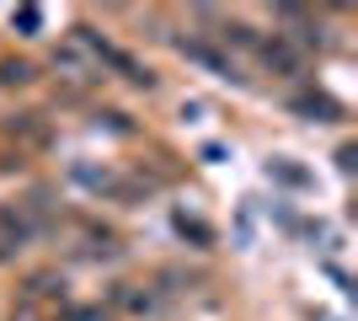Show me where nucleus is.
Here are the masks:
<instances>
[{
	"mask_svg": "<svg viewBox=\"0 0 358 321\" xmlns=\"http://www.w3.org/2000/svg\"><path fill=\"white\" fill-rule=\"evenodd\" d=\"M262 59H268L273 70H299V54L289 43H268V48H262Z\"/></svg>",
	"mask_w": 358,
	"mask_h": 321,
	"instance_id": "nucleus-1",
	"label": "nucleus"
},
{
	"mask_svg": "<svg viewBox=\"0 0 358 321\" xmlns=\"http://www.w3.org/2000/svg\"><path fill=\"white\" fill-rule=\"evenodd\" d=\"M299 113H315V118H321V123H327V118H337V102H327V97H299Z\"/></svg>",
	"mask_w": 358,
	"mask_h": 321,
	"instance_id": "nucleus-2",
	"label": "nucleus"
},
{
	"mask_svg": "<svg viewBox=\"0 0 358 321\" xmlns=\"http://www.w3.org/2000/svg\"><path fill=\"white\" fill-rule=\"evenodd\" d=\"M273 171H278V177H284V183L305 187V171H299V166H284V161H273Z\"/></svg>",
	"mask_w": 358,
	"mask_h": 321,
	"instance_id": "nucleus-3",
	"label": "nucleus"
},
{
	"mask_svg": "<svg viewBox=\"0 0 358 321\" xmlns=\"http://www.w3.org/2000/svg\"><path fill=\"white\" fill-rule=\"evenodd\" d=\"M16 22H22V27H27V32H32V27H38V22H43V16L32 11V6H22V11H16Z\"/></svg>",
	"mask_w": 358,
	"mask_h": 321,
	"instance_id": "nucleus-4",
	"label": "nucleus"
}]
</instances>
